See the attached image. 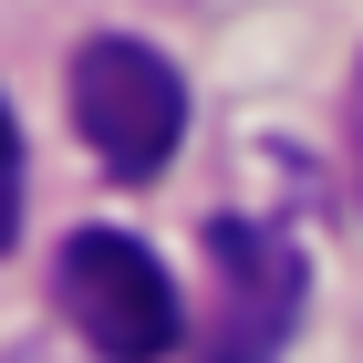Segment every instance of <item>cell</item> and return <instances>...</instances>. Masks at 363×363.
<instances>
[{
    "label": "cell",
    "mask_w": 363,
    "mask_h": 363,
    "mask_svg": "<svg viewBox=\"0 0 363 363\" xmlns=\"http://www.w3.org/2000/svg\"><path fill=\"white\" fill-rule=\"evenodd\" d=\"M73 135L94 145L104 177H167L177 145H187V73H177L156 42H125V31H94L73 52Z\"/></svg>",
    "instance_id": "1"
},
{
    "label": "cell",
    "mask_w": 363,
    "mask_h": 363,
    "mask_svg": "<svg viewBox=\"0 0 363 363\" xmlns=\"http://www.w3.org/2000/svg\"><path fill=\"white\" fill-rule=\"evenodd\" d=\"M62 322L94 342L104 363H167L177 333H187V301H177L167 259L125 239V228H84V239H62Z\"/></svg>",
    "instance_id": "2"
},
{
    "label": "cell",
    "mask_w": 363,
    "mask_h": 363,
    "mask_svg": "<svg viewBox=\"0 0 363 363\" xmlns=\"http://www.w3.org/2000/svg\"><path fill=\"white\" fill-rule=\"evenodd\" d=\"M208 270H218V322L208 363H280L311 301V259L259 218H208Z\"/></svg>",
    "instance_id": "3"
},
{
    "label": "cell",
    "mask_w": 363,
    "mask_h": 363,
    "mask_svg": "<svg viewBox=\"0 0 363 363\" xmlns=\"http://www.w3.org/2000/svg\"><path fill=\"white\" fill-rule=\"evenodd\" d=\"M11 239H21V125L0 104V259H11Z\"/></svg>",
    "instance_id": "4"
},
{
    "label": "cell",
    "mask_w": 363,
    "mask_h": 363,
    "mask_svg": "<svg viewBox=\"0 0 363 363\" xmlns=\"http://www.w3.org/2000/svg\"><path fill=\"white\" fill-rule=\"evenodd\" d=\"M11 363H52V353H42V342H31V353H11Z\"/></svg>",
    "instance_id": "5"
}]
</instances>
